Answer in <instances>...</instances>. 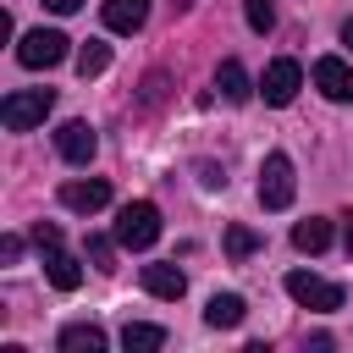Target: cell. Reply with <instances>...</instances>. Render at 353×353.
Returning a JSON list of instances; mask_svg holds the SVG:
<instances>
[{
  "label": "cell",
  "mask_w": 353,
  "mask_h": 353,
  "mask_svg": "<svg viewBox=\"0 0 353 353\" xmlns=\"http://www.w3.org/2000/svg\"><path fill=\"white\" fill-rule=\"evenodd\" d=\"M287 292H292L298 309H314V314H331V309H342V298H347L336 281H325V276H314V270H292V276H287Z\"/></svg>",
  "instance_id": "cell-4"
},
{
  "label": "cell",
  "mask_w": 353,
  "mask_h": 353,
  "mask_svg": "<svg viewBox=\"0 0 353 353\" xmlns=\"http://www.w3.org/2000/svg\"><path fill=\"white\" fill-rule=\"evenodd\" d=\"M55 149H61V160L88 165V160H94V149H99V138H94V127H88V121H61V127H55Z\"/></svg>",
  "instance_id": "cell-8"
},
{
  "label": "cell",
  "mask_w": 353,
  "mask_h": 353,
  "mask_svg": "<svg viewBox=\"0 0 353 353\" xmlns=\"http://www.w3.org/2000/svg\"><path fill=\"white\" fill-rule=\"evenodd\" d=\"M243 11H248V28H254V33H270V22H276L270 0H243Z\"/></svg>",
  "instance_id": "cell-20"
},
{
  "label": "cell",
  "mask_w": 353,
  "mask_h": 353,
  "mask_svg": "<svg viewBox=\"0 0 353 353\" xmlns=\"http://www.w3.org/2000/svg\"><path fill=\"white\" fill-rule=\"evenodd\" d=\"M292 193H298V176H292V154H265V165H259V204L265 210H287L292 204Z\"/></svg>",
  "instance_id": "cell-3"
},
{
  "label": "cell",
  "mask_w": 353,
  "mask_h": 353,
  "mask_svg": "<svg viewBox=\"0 0 353 353\" xmlns=\"http://www.w3.org/2000/svg\"><path fill=\"white\" fill-rule=\"evenodd\" d=\"M149 22V0H105V28L110 33H138Z\"/></svg>",
  "instance_id": "cell-14"
},
{
  "label": "cell",
  "mask_w": 353,
  "mask_h": 353,
  "mask_svg": "<svg viewBox=\"0 0 353 353\" xmlns=\"http://www.w3.org/2000/svg\"><path fill=\"white\" fill-rule=\"evenodd\" d=\"M50 11H61V17H72V11H83V0H44Z\"/></svg>",
  "instance_id": "cell-26"
},
{
  "label": "cell",
  "mask_w": 353,
  "mask_h": 353,
  "mask_svg": "<svg viewBox=\"0 0 353 353\" xmlns=\"http://www.w3.org/2000/svg\"><path fill=\"white\" fill-rule=\"evenodd\" d=\"M199 182H204V188H226V176H221L210 160H199Z\"/></svg>",
  "instance_id": "cell-24"
},
{
  "label": "cell",
  "mask_w": 353,
  "mask_h": 353,
  "mask_svg": "<svg viewBox=\"0 0 353 353\" xmlns=\"http://www.w3.org/2000/svg\"><path fill=\"white\" fill-rule=\"evenodd\" d=\"M0 259H22V237H0Z\"/></svg>",
  "instance_id": "cell-25"
},
{
  "label": "cell",
  "mask_w": 353,
  "mask_h": 353,
  "mask_svg": "<svg viewBox=\"0 0 353 353\" xmlns=\"http://www.w3.org/2000/svg\"><path fill=\"white\" fill-rule=\"evenodd\" d=\"M143 292H149V298H171V303H176V298L188 292V276H182L176 265H143Z\"/></svg>",
  "instance_id": "cell-12"
},
{
  "label": "cell",
  "mask_w": 353,
  "mask_h": 353,
  "mask_svg": "<svg viewBox=\"0 0 353 353\" xmlns=\"http://www.w3.org/2000/svg\"><path fill=\"white\" fill-rule=\"evenodd\" d=\"M292 248H298V254H325V248H331V221H320V215L298 221V226H292Z\"/></svg>",
  "instance_id": "cell-15"
},
{
  "label": "cell",
  "mask_w": 353,
  "mask_h": 353,
  "mask_svg": "<svg viewBox=\"0 0 353 353\" xmlns=\"http://www.w3.org/2000/svg\"><path fill=\"white\" fill-rule=\"evenodd\" d=\"M259 248V232L254 226H226V259H248Z\"/></svg>",
  "instance_id": "cell-19"
},
{
  "label": "cell",
  "mask_w": 353,
  "mask_h": 353,
  "mask_svg": "<svg viewBox=\"0 0 353 353\" xmlns=\"http://www.w3.org/2000/svg\"><path fill=\"white\" fill-rule=\"evenodd\" d=\"M66 33L61 28H33V33H22V44H17V61L28 66V72H44V66H61L66 61Z\"/></svg>",
  "instance_id": "cell-5"
},
{
  "label": "cell",
  "mask_w": 353,
  "mask_h": 353,
  "mask_svg": "<svg viewBox=\"0 0 353 353\" xmlns=\"http://www.w3.org/2000/svg\"><path fill=\"white\" fill-rule=\"evenodd\" d=\"M61 353H105V331L88 325V320H77V325L61 331Z\"/></svg>",
  "instance_id": "cell-16"
},
{
  "label": "cell",
  "mask_w": 353,
  "mask_h": 353,
  "mask_svg": "<svg viewBox=\"0 0 353 353\" xmlns=\"http://www.w3.org/2000/svg\"><path fill=\"white\" fill-rule=\"evenodd\" d=\"M309 77H314V88H320L331 105H347V99H353V66H347L342 55H320V61L309 66Z\"/></svg>",
  "instance_id": "cell-7"
},
{
  "label": "cell",
  "mask_w": 353,
  "mask_h": 353,
  "mask_svg": "<svg viewBox=\"0 0 353 353\" xmlns=\"http://www.w3.org/2000/svg\"><path fill=\"white\" fill-rule=\"evenodd\" d=\"M160 94H165V77L149 72V83H143V105H160Z\"/></svg>",
  "instance_id": "cell-23"
},
{
  "label": "cell",
  "mask_w": 353,
  "mask_h": 353,
  "mask_svg": "<svg viewBox=\"0 0 353 353\" xmlns=\"http://www.w3.org/2000/svg\"><path fill=\"white\" fill-rule=\"evenodd\" d=\"M50 105H55V88H17V94L0 99V121H6L11 132H33V127L50 116Z\"/></svg>",
  "instance_id": "cell-2"
},
{
  "label": "cell",
  "mask_w": 353,
  "mask_h": 353,
  "mask_svg": "<svg viewBox=\"0 0 353 353\" xmlns=\"http://www.w3.org/2000/svg\"><path fill=\"white\" fill-rule=\"evenodd\" d=\"M342 44H347V50H353V22H342Z\"/></svg>",
  "instance_id": "cell-28"
},
{
  "label": "cell",
  "mask_w": 353,
  "mask_h": 353,
  "mask_svg": "<svg viewBox=\"0 0 353 353\" xmlns=\"http://www.w3.org/2000/svg\"><path fill=\"white\" fill-rule=\"evenodd\" d=\"M39 254H44V276H50L61 292H72V287L83 281V265H77V259H72L61 243H50V248H39Z\"/></svg>",
  "instance_id": "cell-11"
},
{
  "label": "cell",
  "mask_w": 353,
  "mask_h": 353,
  "mask_svg": "<svg viewBox=\"0 0 353 353\" xmlns=\"http://www.w3.org/2000/svg\"><path fill=\"white\" fill-rule=\"evenodd\" d=\"M154 237H160V210H154L149 199L121 204V215H116V243L132 248V254H143V248H154Z\"/></svg>",
  "instance_id": "cell-1"
},
{
  "label": "cell",
  "mask_w": 353,
  "mask_h": 353,
  "mask_svg": "<svg viewBox=\"0 0 353 353\" xmlns=\"http://www.w3.org/2000/svg\"><path fill=\"white\" fill-rule=\"evenodd\" d=\"M121 347H127V353H154V347H165V331H160V325H143V320H127Z\"/></svg>",
  "instance_id": "cell-17"
},
{
  "label": "cell",
  "mask_w": 353,
  "mask_h": 353,
  "mask_svg": "<svg viewBox=\"0 0 353 353\" xmlns=\"http://www.w3.org/2000/svg\"><path fill=\"white\" fill-rule=\"evenodd\" d=\"M342 248L353 254V215H342Z\"/></svg>",
  "instance_id": "cell-27"
},
{
  "label": "cell",
  "mask_w": 353,
  "mask_h": 353,
  "mask_svg": "<svg viewBox=\"0 0 353 353\" xmlns=\"http://www.w3.org/2000/svg\"><path fill=\"white\" fill-rule=\"evenodd\" d=\"M33 243H39V248L61 243V226H55V221H39V226H33Z\"/></svg>",
  "instance_id": "cell-22"
},
{
  "label": "cell",
  "mask_w": 353,
  "mask_h": 353,
  "mask_svg": "<svg viewBox=\"0 0 353 353\" xmlns=\"http://www.w3.org/2000/svg\"><path fill=\"white\" fill-rule=\"evenodd\" d=\"M298 88H303V66H298L292 55L270 61V66H265V77H259L265 105H292V99H298Z\"/></svg>",
  "instance_id": "cell-6"
},
{
  "label": "cell",
  "mask_w": 353,
  "mask_h": 353,
  "mask_svg": "<svg viewBox=\"0 0 353 353\" xmlns=\"http://www.w3.org/2000/svg\"><path fill=\"white\" fill-rule=\"evenodd\" d=\"M61 204L77 210V215H94L110 204V182L105 176H88V182H61Z\"/></svg>",
  "instance_id": "cell-9"
},
{
  "label": "cell",
  "mask_w": 353,
  "mask_h": 353,
  "mask_svg": "<svg viewBox=\"0 0 353 353\" xmlns=\"http://www.w3.org/2000/svg\"><path fill=\"white\" fill-rule=\"evenodd\" d=\"M105 66H110V44H99V39H88V44L77 50V72H83V77H99Z\"/></svg>",
  "instance_id": "cell-18"
},
{
  "label": "cell",
  "mask_w": 353,
  "mask_h": 353,
  "mask_svg": "<svg viewBox=\"0 0 353 353\" xmlns=\"http://www.w3.org/2000/svg\"><path fill=\"white\" fill-rule=\"evenodd\" d=\"M88 259H94L99 270H110V237H88Z\"/></svg>",
  "instance_id": "cell-21"
},
{
  "label": "cell",
  "mask_w": 353,
  "mask_h": 353,
  "mask_svg": "<svg viewBox=\"0 0 353 353\" xmlns=\"http://www.w3.org/2000/svg\"><path fill=\"white\" fill-rule=\"evenodd\" d=\"M243 314H248V303H243L237 292H215V298L204 303V325H210V331H232V325H243Z\"/></svg>",
  "instance_id": "cell-13"
},
{
  "label": "cell",
  "mask_w": 353,
  "mask_h": 353,
  "mask_svg": "<svg viewBox=\"0 0 353 353\" xmlns=\"http://www.w3.org/2000/svg\"><path fill=\"white\" fill-rule=\"evenodd\" d=\"M215 88H221V99L226 105H248L254 99V83H248V72H243V61H221V72H215Z\"/></svg>",
  "instance_id": "cell-10"
}]
</instances>
